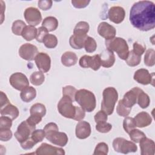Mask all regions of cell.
<instances>
[{"label": "cell", "instance_id": "1", "mask_svg": "<svg viewBox=\"0 0 155 155\" xmlns=\"http://www.w3.org/2000/svg\"><path fill=\"white\" fill-rule=\"evenodd\" d=\"M130 21L133 27L141 31H148L155 27V5L150 1L135 2L130 12Z\"/></svg>", "mask_w": 155, "mask_h": 155}, {"label": "cell", "instance_id": "2", "mask_svg": "<svg viewBox=\"0 0 155 155\" xmlns=\"http://www.w3.org/2000/svg\"><path fill=\"white\" fill-rule=\"evenodd\" d=\"M46 139L51 143L60 146L64 147L67 145L68 139L67 135L63 132H59L56 124L50 122L45 125L44 128Z\"/></svg>", "mask_w": 155, "mask_h": 155}, {"label": "cell", "instance_id": "3", "mask_svg": "<svg viewBox=\"0 0 155 155\" xmlns=\"http://www.w3.org/2000/svg\"><path fill=\"white\" fill-rule=\"evenodd\" d=\"M75 101L85 111L91 112L96 108L95 96L88 90L81 89L77 90L75 94Z\"/></svg>", "mask_w": 155, "mask_h": 155}, {"label": "cell", "instance_id": "4", "mask_svg": "<svg viewBox=\"0 0 155 155\" xmlns=\"http://www.w3.org/2000/svg\"><path fill=\"white\" fill-rule=\"evenodd\" d=\"M117 99L118 93L117 90L114 87H107L102 93L101 110L104 111L107 115H111L113 112Z\"/></svg>", "mask_w": 155, "mask_h": 155}, {"label": "cell", "instance_id": "5", "mask_svg": "<svg viewBox=\"0 0 155 155\" xmlns=\"http://www.w3.org/2000/svg\"><path fill=\"white\" fill-rule=\"evenodd\" d=\"M107 48L115 51L118 56L122 60H126L129 53V47L127 41L119 37H114L109 40H105Z\"/></svg>", "mask_w": 155, "mask_h": 155}, {"label": "cell", "instance_id": "6", "mask_svg": "<svg viewBox=\"0 0 155 155\" xmlns=\"http://www.w3.org/2000/svg\"><path fill=\"white\" fill-rule=\"evenodd\" d=\"M73 101L68 97L63 96L58 104V110L59 113L66 118H74L76 106L73 105Z\"/></svg>", "mask_w": 155, "mask_h": 155}, {"label": "cell", "instance_id": "7", "mask_svg": "<svg viewBox=\"0 0 155 155\" xmlns=\"http://www.w3.org/2000/svg\"><path fill=\"white\" fill-rule=\"evenodd\" d=\"M112 145L115 151L123 154L134 153L137 150V147L134 142L122 137L115 138Z\"/></svg>", "mask_w": 155, "mask_h": 155}, {"label": "cell", "instance_id": "8", "mask_svg": "<svg viewBox=\"0 0 155 155\" xmlns=\"http://www.w3.org/2000/svg\"><path fill=\"white\" fill-rule=\"evenodd\" d=\"M36 126H33L29 124L27 120H24L18 127L17 130L15 133V137L19 142L21 143L31 136Z\"/></svg>", "mask_w": 155, "mask_h": 155}, {"label": "cell", "instance_id": "9", "mask_svg": "<svg viewBox=\"0 0 155 155\" xmlns=\"http://www.w3.org/2000/svg\"><path fill=\"white\" fill-rule=\"evenodd\" d=\"M10 85L16 90L22 91L29 85V81L27 76L20 72H16L12 74L10 78Z\"/></svg>", "mask_w": 155, "mask_h": 155}, {"label": "cell", "instance_id": "10", "mask_svg": "<svg viewBox=\"0 0 155 155\" xmlns=\"http://www.w3.org/2000/svg\"><path fill=\"white\" fill-rule=\"evenodd\" d=\"M79 64L82 68H91L94 71L98 70L101 66L99 54H95L93 56L84 55L81 57Z\"/></svg>", "mask_w": 155, "mask_h": 155}, {"label": "cell", "instance_id": "11", "mask_svg": "<svg viewBox=\"0 0 155 155\" xmlns=\"http://www.w3.org/2000/svg\"><path fill=\"white\" fill-rule=\"evenodd\" d=\"M24 18L26 22L32 26L38 25L42 21V15L40 11L33 7L27 8L24 13Z\"/></svg>", "mask_w": 155, "mask_h": 155}, {"label": "cell", "instance_id": "12", "mask_svg": "<svg viewBox=\"0 0 155 155\" xmlns=\"http://www.w3.org/2000/svg\"><path fill=\"white\" fill-rule=\"evenodd\" d=\"M38 53V48L29 43L22 44L19 49V55L21 58L28 61L34 60Z\"/></svg>", "mask_w": 155, "mask_h": 155}, {"label": "cell", "instance_id": "13", "mask_svg": "<svg viewBox=\"0 0 155 155\" xmlns=\"http://www.w3.org/2000/svg\"><path fill=\"white\" fill-rule=\"evenodd\" d=\"M154 73L151 74L148 70L145 68H140L135 71L133 78L137 82L142 85L151 84L154 85Z\"/></svg>", "mask_w": 155, "mask_h": 155}, {"label": "cell", "instance_id": "14", "mask_svg": "<svg viewBox=\"0 0 155 155\" xmlns=\"http://www.w3.org/2000/svg\"><path fill=\"white\" fill-rule=\"evenodd\" d=\"M38 155H64V150L59 147L52 146L47 143H42L36 150Z\"/></svg>", "mask_w": 155, "mask_h": 155}, {"label": "cell", "instance_id": "15", "mask_svg": "<svg viewBox=\"0 0 155 155\" xmlns=\"http://www.w3.org/2000/svg\"><path fill=\"white\" fill-rule=\"evenodd\" d=\"M35 61L38 68L42 73H47L50 70L51 59L47 53H38L35 58Z\"/></svg>", "mask_w": 155, "mask_h": 155}, {"label": "cell", "instance_id": "16", "mask_svg": "<svg viewBox=\"0 0 155 155\" xmlns=\"http://www.w3.org/2000/svg\"><path fill=\"white\" fill-rule=\"evenodd\" d=\"M98 34L105 39L109 40L114 38L116 34V28L106 22H101L97 27Z\"/></svg>", "mask_w": 155, "mask_h": 155}, {"label": "cell", "instance_id": "17", "mask_svg": "<svg viewBox=\"0 0 155 155\" xmlns=\"http://www.w3.org/2000/svg\"><path fill=\"white\" fill-rule=\"evenodd\" d=\"M141 90L142 89L139 87H134L127 91L121 99L123 104L127 108H131L137 103V96Z\"/></svg>", "mask_w": 155, "mask_h": 155}, {"label": "cell", "instance_id": "18", "mask_svg": "<svg viewBox=\"0 0 155 155\" xmlns=\"http://www.w3.org/2000/svg\"><path fill=\"white\" fill-rule=\"evenodd\" d=\"M108 15V18L111 22L120 24L125 18V12L124 8L120 6H113L109 9Z\"/></svg>", "mask_w": 155, "mask_h": 155}, {"label": "cell", "instance_id": "19", "mask_svg": "<svg viewBox=\"0 0 155 155\" xmlns=\"http://www.w3.org/2000/svg\"><path fill=\"white\" fill-rule=\"evenodd\" d=\"M91 132L90 124L86 121H79L76 127V136L80 139H84L90 136Z\"/></svg>", "mask_w": 155, "mask_h": 155}, {"label": "cell", "instance_id": "20", "mask_svg": "<svg viewBox=\"0 0 155 155\" xmlns=\"http://www.w3.org/2000/svg\"><path fill=\"white\" fill-rule=\"evenodd\" d=\"M101 65L105 68L112 67L115 62V56L111 50L106 48L99 54Z\"/></svg>", "mask_w": 155, "mask_h": 155}, {"label": "cell", "instance_id": "21", "mask_svg": "<svg viewBox=\"0 0 155 155\" xmlns=\"http://www.w3.org/2000/svg\"><path fill=\"white\" fill-rule=\"evenodd\" d=\"M142 155H154L155 151L154 142L147 137H143L139 142Z\"/></svg>", "mask_w": 155, "mask_h": 155}, {"label": "cell", "instance_id": "22", "mask_svg": "<svg viewBox=\"0 0 155 155\" xmlns=\"http://www.w3.org/2000/svg\"><path fill=\"white\" fill-rule=\"evenodd\" d=\"M136 125L139 128H143L150 125L152 122L151 116L145 111L139 113L134 118Z\"/></svg>", "mask_w": 155, "mask_h": 155}, {"label": "cell", "instance_id": "23", "mask_svg": "<svg viewBox=\"0 0 155 155\" xmlns=\"http://www.w3.org/2000/svg\"><path fill=\"white\" fill-rule=\"evenodd\" d=\"M88 36L87 35L73 34L69 39V43L70 46L74 49H81L84 46L85 39Z\"/></svg>", "mask_w": 155, "mask_h": 155}, {"label": "cell", "instance_id": "24", "mask_svg": "<svg viewBox=\"0 0 155 155\" xmlns=\"http://www.w3.org/2000/svg\"><path fill=\"white\" fill-rule=\"evenodd\" d=\"M0 113L1 116H7L12 120H14L18 117L19 112L16 106L9 103L3 108H1Z\"/></svg>", "mask_w": 155, "mask_h": 155}, {"label": "cell", "instance_id": "25", "mask_svg": "<svg viewBox=\"0 0 155 155\" xmlns=\"http://www.w3.org/2000/svg\"><path fill=\"white\" fill-rule=\"evenodd\" d=\"M78 61L76 54L73 51H66L61 56V62L65 67L74 65Z\"/></svg>", "mask_w": 155, "mask_h": 155}, {"label": "cell", "instance_id": "26", "mask_svg": "<svg viewBox=\"0 0 155 155\" xmlns=\"http://www.w3.org/2000/svg\"><path fill=\"white\" fill-rule=\"evenodd\" d=\"M36 96V89L31 87L28 86L21 91L20 96L22 101L25 102H30L33 100Z\"/></svg>", "mask_w": 155, "mask_h": 155}, {"label": "cell", "instance_id": "27", "mask_svg": "<svg viewBox=\"0 0 155 155\" xmlns=\"http://www.w3.org/2000/svg\"><path fill=\"white\" fill-rule=\"evenodd\" d=\"M38 29L32 25H26L24 28L21 36L24 39L27 41H32L33 39L36 38L37 35Z\"/></svg>", "mask_w": 155, "mask_h": 155}, {"label": "cell", "instance_id": "28", "mask_svg": "<svg viewBox=\"0 0 155 155\" xmlns=\"http://www.w3.org/2000/svg\"><path fill=\"white\" fill-rule=\"evenodd\" d=\"M42 26L45 27L48 31H52L58 28V21L55 17L48 16L43 20Z\"/></svg>", "mask_w": 155, "mask_h": 155}, {"label": "cell", "instance_id": "29", "mask_svg": "<svg viewBox=\"0 0 155 155\" xmlns=\"http://www.w3.org/2000/svg\"><path fill=\"white\" fill-rule=\"evenodd\" d=\"M125 61L128 65L130 67H135L140 64L141 61V56L136 54L133 50H131L129 51Z\"/></svg>", "mask_w": 155, "mask_h": 155}, {"label": "cell", "instance_id": "30", "mask_svg": "<svg viewBox=\"0 0 155 155\" xmlns=\"http://www.w3.org/2000/svg\"><path fill=\"white\" fill-rule=\"evenodd\" d=\"M45 80V76L44 73L39 71H35L33 72L30 77V82L36 86L41 85L43 84Z\"/></svg>", "mask_w": 155, "mask_h": 155}, {"label": "cell", "instance_id": "31", "mask_svg": "<svg viewBox=\"0 0 155 155\" xmlns=\"http://www.w3.org/2000/svg\"><path fill=\"white\" fill-rule=\"evenodd\" d=\"M137 103L142 108H146L150 105V99L148 95L144 93L142 90L139 92L137 96Z\"/></svg>", "mask_w": 155, "mask_h": 155}, {"label": "cell", "instance_id": "32", "mask_svg": "<svg viewBox=\"0 0 155 155\" xmlns=\"http://www.w3.org/2000/svg\"><path fill=\"white\" fill-rule=\"evenodd\" d=\"M30 113V114H36L43 117L46 114V108L42 104L36 103L31 107Z\"/></svg>", "mask_w": 155, "mask_h": 155}, {"label": "cell", "instance_id": "33", "mask_svg": "<svg viewBox=\"0 0 155 155\" xmlns=\"http://www.w3.org/2000/svg\"><path fill=\"white\" fill-rule=\"evenodd\" d=\"M90 26L85 21H80L75 26L73 30V34L87 35L89 31Z\"/></svg>", "mask_w": 155, "mask_h": 155}, {"label": "cell", "instance_id": "34", "mask_svg": "<svg viewBox=\"0 0 155 155\" xmlns=\"http://www.w3.org/2000/svg\"><path fill=\"white\" fill-rule=\"evenodd\" d=\"M43 43L48 48H53L57 46L58 39L57 37L52 34H48L44 39Z\"/></svg>", "mask_w": 155, "mask_h": 155}, {"label": "cell", "instance_id": "35", "mask_svg": "<svg viewBox=\"0 0 155 155\" xmlns=\"http://www.w3.org/2000/svg\"><path fill=\"white\" fill-rule=\"evenodd\" d=\"M25 26V23L23 21L16 20L12 24V31L15 35L20 36L22 35V31Z\"/></svg>", "mask_w": 155, "mask_h": 155}, {"label": "cell", "instance_id": "36", "mask_svg": "<svg viewBox=\"0 0 155 155\" xmlns=\"http://www.w3.org/2000/svg\"><path fill=\"white\" fill-rule=\"evenodd\" d=\"M155 51L153 48L148 49L144 56V64L148 67H152L155 64L154 60Z\"/></svg>", "mask_w": 155, "mask_h": 155}, {"label": "cell", "instance_id": "37", "mask_svg": "<svg viewBox=\"0 0 155 155\" xmlns=\"http://www.w3.org/2000/svg\"><path fill=\"white\" fill-rule=\"evenodd\" d=\"M84 47L87 53H93L97 48L96 42L94 38L88 36L85 41Z\"/></svg>", "mask_w": 155, "mask_h": 155}, {"label": "cell", "instance_id": "38", "mask_svg": "<svg viewBox=\"0 0 155 155\" xmlns=\"http://www.w3.org/2000/svg\"><path fill=\"white\" fill-rule=\"evenodd\" d=\"M128 134L130 135V139L135 143H139L142 139L146 137L143 132L135 128L133 129Z\"/></svg>", "mask_w": 155, "mask_h": 155}, {"label": "cell", "instance_id": "39", "mask_svg": "<svg viewBox=\"0 0 155 155\" xmlns=\"http://www.w3.org/2000/svg\"><path fill=\"white\" fill-rule=\"evenodd\" d=\"M136 127L134 118L130 117H126L123 121V128L126 133L128 134L134 128Z\"/></svg>", "mask_w": 155, "mask_h": 155}, {"label": "cell", "instance_id": "40", "mask_svg": "<svg viewBox=\"0 0 155 155\" xmlns=\"http://www.w3.org/2000/svg\"><path fill=\"white\" fill-rule=\"evenodd\" d=\"M77 90L71 85H66L62 88V95L70 97L73 102L75 101V94Z\"/></svg>", "mask_w": 155, "mask_h": 155}, {"label": "cell", "instance_id": "41", "mask_svg": "<svg viewBox=\"0 0 155 155\" xmlns=\"http://www.w3.org/2000/svg\"><path fill=\"white\" fill-rule=\"evenodd\" d=\"M108 153V145L105 142L99 143L95 147L94 155H107Z\"/></svg>", "mask_w": 155, "mask_h": 155}, {"label": "cell", "instance_id": "42", "mask_svg": "<svg viewBox=\"0 0 155 155\" xmlns=\"http://www.w3.org/2000/svg\"><path fill=\"white\" fill-rule=\"evenodd\" d=\"M131 110V108H127L123 104L121 99L118 102L116 107V112L119 116L122 117H126L128 116V114L130 113Z\"/></svg>", "mask_w": 155, "mask_h": 155}, {"label": "cell", "instance_id": "43", "mask_svg": "<svg viewBox=\"0 0 155 155\" xmlns=\"http://www.w3.org/2000/svg\"><path fill=\"white\" fill-rule=\"evenodd\" d=\"M45 137V134L44 130L38 129L35 130L33 131L31 134V137L37 143L42 141L44 138Z\"/></svg>", "mask_w": 155, "mask_h": 155}, {"label": "cell", "instance_id": "44", "mask_svg": "<svg viewBox=\"0 0 155 155\" xmlns=\"http://www.w3.org/2000/svg\"><path fill=\"white\" fill-rule=\"evenodd\" d=\"M112 128V125L107 122H102L96 124V129L97 131L102 133H106L109 132Z\"/></svg>", "mask_w": 155, "mask_h": 155}, {"label": "cell", "instance_id": "45", "mask_svg": "<svg viewBox=\"0 0 155 155\" xmlns=\"http://www.w3.org/2000/svg\"><path fill=\"white\" fill-rule=\"evenodd\" d=\"M12 125V119L6 116L0 117V129H10Z\"/></svg>", "mask_w": 155, "mask_h": 155}, {"label": "cell", "instance_id": "46", "mask_svg": "<svg viewBox=\"0 0 155 155\" xmlns=\"http://www.w3.org/2000/svg\"><path fill=\"white\" fill-rule=\"evenodd\" d=\"M12 137V132L10 129H0V140L1 141H8Z\"/></svg>", "mask_w": 155, "mask_h": 155}, {"label": "cell", "instance_id": "47", "mask_svg": "<svg viewBox=\"0 0 155 155\" xmlns=\"http://www.w3.org/2000/svg\"><path fill=\"white\" fill-rule=\"evenodd\" d=\"M48 34V30L44 27H40L38 28L37 35L36 37V41L39 42H43L44 39L47 35Z\"/></svg>", "mask_w": 155, "mask_h": 155}, {"label": "cell", "instance_id": "48", "mask_svg": "<svg viewBox=\"0 0 155 155\" xmlns=\"http://www.w3.org/2000/svg\"><path fill=\"white\" fill-rule=\"evenodd\" d=\"M133 49L132 50L136 54H137L139 56H142L145 51V48H146V46L145 45H142L141 44L138 43L137 42H135L133 44Z\"/></svg>", "mask_w": 155, "mask_h": 155}, {"label": "cell", "instance_id": "49", "mask_svg": "<svg viewBox=\"0 0 155 155\" xmlns=\"http://www.w3.org/2000/svg\"><path fill=\"white\" fill-rule=\"evenodd\" d=\"M94 121L96 124L99 123V122H107L108 119L107 114L102 110L99 111L94 117Z\"/></svg>", "mask_w": 155, "mask_h": 155}, {"label": "cell", "instance_id": "50", "mask_svg": "<svg viewBox=\"0 0 155 155\" xmlns=\"http://www.w3.org/2000/svg\"><path fill=\"white\" fill-rule=\"evenodd\" d=\"M36 144V143L30 136L24 141L22 142L21 143V146L24 150H30Z\"/></svg>", "mask_w": 155, "mask_h": 155}, {"label": "cell", "instance_id": "51", "mask_svg": "<svg viewBox=\"0 0 155 155\" xmlns=\"http://www.w3.org/2000/svg\"><path fill=\"white\" fill-rule=\"evenodd\" d=\"M42 117L41 116L36 114H30V116H29V117H28L26 120L29 124L33 126H36L42 120Z\"/></svg>", "mask_w": 155, "mask_h": 155}, {"label": "cell", "instance_id": "52", "mask_svg": "<svg viewBox=\"0 0 155 155\" xmlns=\"http://www.w3.org/2000/svg\"><path fill=\"white\" fill-rule=\"evenodd\" d=\"M38 4L39 8L42 10H48L52 7L53 2L51 0H40Z\"/></svg>", "mask_w": 155, "mask_h": 155}, {"label": "cell", "instance_id": "53", "mask_svg": "<svg viewBox=\"0 0 155 155\" xmlns=\"http://www.w3.org/2000/svg\"><path fill=\"white\" fill-rule=\"evenodd\" d=\"M90 2V1L89 0H72L71 4L73 5L77 8H82L87 7L89 3Z\"/></svg>", "mask_w": 155, "mask_h": 155}, {"label": "cell", "instance_id": "54", "mask_svg": "<svg viewBox=\"0 0 155 155\" xmlns=\"http://www.w3.org/2000/svg\"><path fill=\"white\" fill-rule=\"evenodd\" d=\"M85 111L81 107L76 106V113L73 119L75 120L81 121L85 117Z\"/></svg>", "mask_w": 155, "mask_h": 155}, {"label": "cell", "instance_id": "55", "mask_svg": "<svg viewBox=\"0 0 155 155\" xmlns=\"http://www.w3.org/2000/svg\"><path fill=\"white\" fill-rule=\"evenodd\" d=\"M1 97H0V108H2L7 104L10 103L9 100L7 96V95L3 92L1 91Z\"/></svg>", "mask_w": 155, "mask_h": 155}]
</instances>
